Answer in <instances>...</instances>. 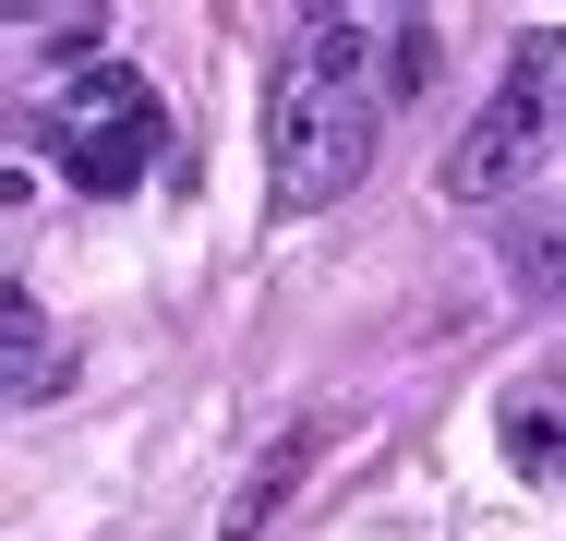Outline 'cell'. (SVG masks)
<instances>
[{"mask_svg": "<svg viewBox=\"0 0 566 541\" xmlns=\"http://www.w3.org/2000/svg\"><path fill=\"white\" fill-rule=\"evenodd\" d=\"M374 49H386L374 12H314V24L290 36L277 85H265V181H277L290 216L338 205L349 181L374 169V97H386Z\"/></svg>", "mask_w": 566, "mask_h": 541, "instance_id": "1", "label": "cell"}, {"mask_svg": "<svg viewBox=\"0 0 566 541\" xmlns=\"http://www.w3.org/2000/svg\"><path fill=\"white\" fill-rule=\"evenodd\" d=\"M49 145H61V169H73V193H133L157 157H169V108L157 85L133 73V61H73L61 85H49Z\"/></svg>", "mask_w": 566, "mask_h": 541, "instance_id": "2", "label": "cell"}, {"mask_svg": "<svg viewBox=\"0 0 566 541\" xmlns=\"http://www.w3.org/2000/svg\"><path fill=\"white\" fill-rule=\"evenodd\" d=\"M531 169H543V108H531V97H494V108H470V132L447 145L434 193H447V205H506Z\"/></svg>", "mask_w": 566, "mask_h": 541, "instance_id": "3", "label": "cell"}, {"mask_svg": "<svg viewBox=\"0 0 566 541\" xmlns=\"http://www.w3.org/2000/svg\"><path fill=\"white\" fill-rule=\"evenodd\" d=\"M0 349H12V373H0V385H12V410H49V397L73 385V361H61V337H49V314H36V289H24V277L0 289Z\"/></svg>", "mask_w": 566, "mask_h": 541, "instance_id": "4", "label": "cell"}, {"mask_svg": "<svg viewBox=\"0 0 566 541\" xmlns=\"http://www.w3.org/2000/svg\"><path fill=\"white\" fill-rule=\"evenodd\" d=\"M494 433H506V469H518V481H543V494L566 481V385H518Z\"/></svg>", "mask_w": 566, "mask_h": 541, "instance_id": "5", "label": "cell"}, {"mask_svg": "<svg viewBox=\"0 0 566 541\" xmlns=\"http://www.w3.org/2000/svg\"><path fill=\"white\" fill-rule=\"evenodd\" d=\"M302 469H314V433H277V445H265V469H253V481L229 494L218 541H253V530H265V518H277V506H290V494H302Z\"/></svg>", "mask_w": 566, "mask_h": 541, "instance_id": "6", "label": "cell"}, {"mask_svg": "<svg viewBox=\"0 0 566 541\" xmlns=\"http://www.w3.org/2000/svg\"><path fill=\"white\" fill-rule=\"evenodd\" d=\"M506 289H518V301H566V216H555V229H518Z\"/></svg>", "mask_w": 566, "mask_h": 541, "instance_id": "7", "label": "cell"}, {"mask_svg": "<svg viewBox=\"0 0 566 541\" xmlns=\"http://www.w3.org/2000/svg\"><path fill=\"white\" fill-rule=\"evenodd\" d=\"M506 97H531L543 120L566 108V24H555V36H518V61H506Z\"/></svg>", "mask_w": 566, "mask_h": 541, "instance_id": "8", "label": "cell"}, {"mask_svg": "<svg viewBox=\"0 0 566 541\" xmlns=\"http://www.w3.org/2000/svg\"><path fill=\"white\" fill-rule=\"evenodd\" d=\"M422 85H434V24L386 12V97H422Z\"/></svg>", "mask_w": 566, "mask_h": 541, "instance_id": "9", "label": "cell"}]
</instances>
